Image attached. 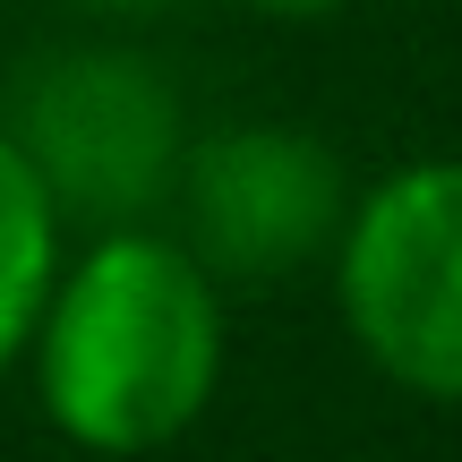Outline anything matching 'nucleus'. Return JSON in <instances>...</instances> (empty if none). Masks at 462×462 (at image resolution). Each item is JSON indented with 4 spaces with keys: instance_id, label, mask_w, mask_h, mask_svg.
I'll return each mask as SVG.
<instances>
[{
    "instance_id": "1",
    "label": "nucleus",
    "mask_w": 462,
    "mask_h": 462,
    "mask_svg": "<svg viewBox=\"0 0 462 462\" xmlns=\"http://www.w3.org/2000/svg\"><path fill=\"white\" fill-rule=\"evenodd\" d=\"M26 360L43 420L69 446L103 462L163 454L206 420L223 385L215 265L146 223H103V240H86V257L51 274Z\"/></svg>"
},
{
    "instance_id": "2",
    "label": "nucleus",
    "mask_w": 462,
    "mask_h": 462,
    "mask_svg": "<svg viewBox=\"0 0 462 462\" xmlns=\"http://www.w3.org/2000/svg\"><path fill=\"white\" fill-rule=\"evenodd\" d=\"M0 129L51 189V206L86 223H137L171 198L189 154L180 86L137 43H60L34 51L9 86Z\"/></svg>"
},
{
    "instance_id": "3",
    "label": "nucleus",
    "mask_w": 462,
    "mask_h": 462,
    "mask_svg": "<svg viewBox=\"0 0 462 462\" xmlns=\"http://www.w3.org/2000/svg\"><path fill=\"white\" fill-rule=\"evenodd\" d=\"M351 343L420 402H462V154L385 171L334 231Z\"/></svg>"
},
{
    "instance_id": "4",
    "label": "nucleus",
    "mask_w": 462,
    "mask_h": 462,
    "mask_svg": "<svg viewBox=\"0 0 462 462\" xmlns=\"http://www.w3.org/2000/svg\"><path fill=\"white\" fill-rule=\"evenodd\" d=\"M171 198L189 215V248L215 274H300L351 215L343 154L282 120H231L189 137Z\"/></svg>"
},
{
    "instance_id": "5",
    "label": "nucleus",
    "mask_w": 462,
    "mask_h": 462,
    "mask_svg": "<svg viewBox=\"0 0 462 462\" xmlns=\"http://www.w3.org/2000/svg\"><path fill=\"white\" fill-rule=\"evenodd\" d=\"M51 274H60V206L17 154V137L0 129V368L26 360V334L51 300Z\"/></svg>"
},
{
    "instance_id": "6",
    "label": "nucleus",
    "mask_w": 462,
    "mask_h": 462,
    "mask_svg": "<svg viewBox=\"0 0 462 462\" xmlns=\"http://www.w3.org/2000/svg\"><path fill=\"white\" fill-rule=\"evenodd\" d=\"M78 17H103V26H146V17H163L171 0H69Z\"/></svg>"
},
{
    "instance_id": "7",
    "label": "nucleus",
    "mask_w": 462,
    "mask_h": 462,
    "mask_svg": "<svg viewBox=\"0 0 462 462\" xmlns=\"http://www.w3.org/2000/svg\"><path fill=\"white\" fill-rule=\"evenodd\" d=\"M248 9H265V17H326V9H343V0H248Z\"/></svg>"
}]
</instances>
